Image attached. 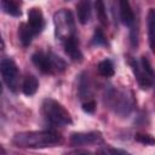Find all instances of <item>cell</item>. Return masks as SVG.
Returning <instances> with one entry per match:
<instances>
[{
  "mask_svg": "<svg viewBox=\"0 0 155 155\" xmlns=\"http://www.w3.org/2000/svg\"><path fill=\"white\" fill-rule=\"evenodd\" d=\"M69 155H93V154L90 153V151H87V150H78V151H75L73 154H69Z\"/></svg>",
  "mask_w": 155,
  "mask_h": 155,
  "instance_id": "obj_24",
  "label": "cell"
},
{
  "mask_svg": "<svg viewBox=\"0 0 155 155\" xmlns=\"http://www.w3.org/2000/svg\"><path fill=\"white\" fill-rule=\"evenodd\" d=\"M107 105L120 116H128L134 107V98L131 91L125 88L110 87L105 92Z\"/></svg>",
  "mask_w": 155,
  "mask_h": 155,
  "instance_id": "obj_2",
  "label": "cell"
},
{
  "mask_svg": "<svg viewBox=\"0 0 155 155\" xmlns=\"http://www.w3.org/2000/svg\"><path fill=\"white\" fill-rule=\"evenodd\" d=\"M63 142L61 133L53 130L23 131L17 132L12 138V144L25 149H41L58 145Z\"/></svg>",
  "mask_w": 155,
  "mask_h": 155,
  "instance_id": "obj_1",
  "label": "cell"
},
{
  "mask_svg": "<svg viewBox=\"0 0 155 155\" xmlns=\"http://www.w3.org/2000/svg\"><path fill=\"white\" fill-rule=\"evenodd\" d=\"M134 138L137 142L145 144V145H154L155 144V138L148 133H137Z\"/></svg>",
  "mask_w": 155,
  "mask_h": 155,
  "instance_id": "obj_22",
  "label": "cell"
},
{
  "mask_svg": "<svg viewBox=\"0 0 155 155\" xmlns=\"http://www.w3.org/2000/svg\"><path fill=\"white\" fill-rule=\"evenodd\" d=\"M96 155H131L130 153H127L126 150L122 149H115V148H104L98 150V153Z\"/></svg>",
  "mask_w": 155,
  "mask_h": 155,
  "instance_id": "obj_21",
  "label": "cell"
},
{
  "mask_svg": "<svg viewBox=\"0 0 155 155\" xmlns=\"http://www.w3.org/2000/svg\"><path fill=\"white\" fill-rule=\"evenodd\" d=\"M70 144L73 147H80V145H93V144H101L103 143V137L101 132L97 131H90V132H75L70 136L69 139Z\"/></svg>",
  "mask_w": 155,
  "mask_h": 155,
  "instance_id": "obj_8",
  "label": "cell"
},
{
  "mask_svg": "<svg viewBox=\"0 0 155 155\" xmlns=\"http://www.w3.org/2000/svg\"><path fill=\"white\" fill-rule=\"evenodd\" d=\"M147 27H148V40L149 46L153 53H155V8H150L147 16Z\"/></svg>",
  "mask_w": 155,
  "mask_h": 155,
  "instance_id": "obj_15",
  "label": "cell"
},
{
  "mask_svg": "<svg viewBox=\"0 0 155 155\" xmlns=\"http://www.w3.org/2000/svg\"><path fill=\"white\" fill-rule=\"evenodd\" d=\"M62 46H63V48H64V52L70 57L71 61H74V62H81V61H82L84 56H82V52H81V50H80L79 39H78V38L63 42Z\"/></svg>",
  "mask_w": 155,
  "mask_h": 155,
  "instance_id": "obj_12",
  "label": "cell"
},
{
  "mask_svg": "<svg viewBox=\"0 0 155 155\" xmlns=\"http://www.w3.org/2000/svg\"><path fill=\"white\" fill-rule=\"evenodd\" d=\"M38 88H39V80H38V78L35 75H33V74H28L23 79V82H22V92L25 96L30 97V96H33V94L36 93Z\"/></svg>",
  "mask_w": 155,
  "mask_h": 155,
  "instance_id": "obj_14",
  "label": "cell"
},
{
  "mask_svg": "<svg viewBox=\"0 0 155 155\" xmlns=\"http://www.w3.org/2000/svg\"><path fill=\"white\" fill-rule=\"evenodd\" d=\"M91 2L90 1H79L76 4V15L78 21L81 24H87L91 19Z\"/></svg>",
  "mask_w": 155,
  "mask_h": 155,
  "instance_id": "obj_16",
  "label": "cell"
},
{
  "mask_svg": "<svg viewBox=\"0 0 155 155\" xmlns=\"http://www.w3.org/2000/svg\"><path fill=\"white\" fill-rule=\"evenodd\" d=\"M0 70L4 84L12 92H17L19 87V70L12 58L4 57L0 63Z\"/></svg>",
  "mask_w": 155,
  "mask_h": 155,
  "instance_id": "obj_7",
  "label": "cell"
},
{
  "mask_svg": "<svg viewBox=\"0 0 155 155\" xmlns=\"http://www.w3.org/2000/svg\"><path fill=\"white\" fill-rule=\"evenodd\" d=\"M119 16H120L121 22L125 25H127L130 28L136 25V16H134V12L128 1H126V0L119 1Z\"/></svg>",
  "mask_w": 155,
  "mask_h": 155,
  "instance_id": "obj_11",
  "label": "cell"
},
{
  "mask_svg": "<svg viewBox=\"0 0 155 155\" xmlns=\"http://www.w3.org/2000/svg\"><path fill=\"white\" fill-rule=\"evenodd\" d=\"M128 64L133 71L137 84L142 90H148L155 84V70L145 56H143L140 59L131 57L128 59Z\"/></svg>",
  "mask_w": 155,
  "mask_h": 155,
  "instance_id": "obj_6",
  "label": "cell"
},
{
  "mask_svg": "<svg viewBox=\"0 0 155 155\" xmlns=\"http://www.w3.org/2000/svg\"><path fill=\"white\" fill-rule=\"evenodd\" d=\"M91 44L93 46H107L108 45V40H107V36L104 34V31L101 29V28H96L94 29V33H93V36L91 39Z\"/></svg>",
  "mask_w": 155,
  "mask_h": 155,
  "instance_id": "obj_19",
  "label": "cell"
},
{
  "mask_svg": "<svg viewBox=\"0 0 155 155\" xmlns=\"http://www.w3.org/2000/svg\"><path fill=\"white\" fill-rule=\"evenodd\" d=\"M31 62L44 74H59L67 69L65 61L52 51H35L31 54Z\"/></svg>",
  "mask_w": 155,
  "mask_h": 155,
  "instance_id": "obj_5",
  "label": "cell"
},
{
  "mask_svg": "<svg viewBox=\"0 0 155 155\" xmlns=\"http://www.w3.org/2000/svg\"><path fill=\"white\" fill-rule=\"evenodd\" d=\"M27 23L30 27V29L33 30V33L35 34V36L39 35L44 30V28H45V17H44V13H42L40 7L29 8Z\"/></svg>",
  "mask_w": 155,
  "mask_h": 155,
  "instance_id": "obj_9",
  "label": "cell"
},
{
  "mask_svg": "<svg viewBox=\"0 0 155 155\" xmlns=\"http://www.w3.org/2000/svg\"><path fill=\"white\" fill-rule=\"evenodd\" d=\"M97 70H98L99 75H102L104 78H110V76H113L115 74L114 63L110 59H108V58H105V59H103V61H101L98 63Z\"/></svg>",
  "mask_w": 155,
  "mask_h": 155,
  "instance_id": "obj_18",
  "label": "cell"
},
{
  "mask_svg": "<svg viewBox=\"0 0 155 155\" xmlns=\"http://www.w3.org/2000/svg\"><path fill=\"white\" fill-rule=\"evenodd\" d=\"M1 8L5 13L13 16V17H21L22 10H21V2L13 1V0H1Z\"/></svg>",
  "mask_w": 155,
  "mask_h": 155,
  "instance_id": "obj_17",
  "label": "cell"
},
{
  "mask_svg": "<svg viewBox=\"0 0 155 155\" xmlns=\"http://www.w3.org/2000/svg\"><path fill=\"white\" fill-rule=\"evenodd\" d=\"M78 92H79V97L81 99V104L82 103H86V102L94 101L93 99V94H92V85H91V81L88 79V75L86 73H82L79 76Z\"/></svg>",
  "mask_w": 155,
  "mask_h": 155,
  "instance_id": "obj_10",
  "label": "cell"
},
{
  "mask_svg": "<svg viewBox=\"0 0 155 155\" xmlns=\"http://www.w3.org/2000/svg\"><path fill=\"white\" fill-rule=\"evenodd\" d=\"M94 6H96V12H97V17H98L99 22L102 23V25L107 27L108 25V15H107L105 4L99 0L94 4Z\"/></svg>",
  "mask_w": 155,
  "mask_h": 155,
  "instance_id": "obj_20",
  "label": "cell"
},
{
  "mask_svg": "<svg viewBox=\"0 0 155 155\" xmlns=\"http://www.w3.org/2000/svg\"><path fill=\"white\" fill-rule=\"evenodd\" d=\"M41 114L46 122L52 126H67L73 122L70 113L64 108L63 104L52 98L44 99L41 104Z\"/></svg>",
  "mask_w": 155,
  "mask_h": 155,
  "instance_id": "obj_3",
  "label": "cell"
},
{
  "mask_svg": "<svg viewBox=\"0 0 155 155\" xmlns=\"http://www.w3.org/2000/svg\"><path fill=\"white\" fill-rule=\"evenodd\" d=\"M53 25L54 35L61 44L78 38L75 19L73 13L67 8H61L53 15Z\"/></svg>",
  "mask_w": 155,
  "mask_h": 155,
  "instance_id": "obj_4",
  "label": "cell"
},
{
  "mask_svg": "<svg viewBox=\"0 0 155 155\" xmlns=\"http://www.w3.org/2000/svg\"><path fill=\"white\" fill-rule=\"evenodd\" d=\"M17 34H18V40H19V42L23 47H28L31 44V41L35 36V34L33 33V30L30 29V27L28 25L27 22H22L18 25Z\"/></svg>",
  "mask_w": 155,
  "mask_h": 155,
  "instance_id": "obj_13",
  "label": "cell"
},
{
  "mask_svg": "<svg viewBox=\"0 0 155 155\" xmlns=\"http://www.w3.org/2000/svg\"><path fill=\"white\" fill-rule=\"evenodd\" d=\"M81 105H82V110H84L85 113L92 114V113H94V110H96V102H94V101L82 103Z\"/></svg>",
  "mask_w": 155,
  "mask_h": 155,
  "instance_id": "obj_23",
  "label": "cell"
}]
</instances>
